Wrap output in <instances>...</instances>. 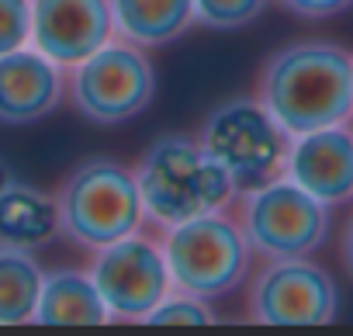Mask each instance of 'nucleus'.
<instances>
[{"label":"nucleus","mask_w":353,"mask_h":336,"mask_svg":"<svg viewBox=\"0 0 353 336\" xmlns=\"http://www.w3.org/2000/svg\"><path fill=\"white\" fill-rule=\"evenodd\" d=\"M263 108L288 135L343 125L353 115V56L332 42H291L260 73Z\"/></svg>","instance_id":"f257e3e1"},{"label":"nucleus","mask_w":353,"mask_h":336,"mask_svg":"<svg viewBox=\"0 0 353 336\" xmlns=\"http://www.w3.org/2000/svg\"><path fill=\"white\" fill-rule=\"evenodd\" d=\"M135 177L145 215L166 229L219 212L236 191V181L225 174V166L215 163L205 146L188 135L152 139L139 159Z\"/></svg>","instance_id":"f03ea898"},{"label":"nucleus","mask_w":353,"mask_h":336,"mask_svg":"<svg viewBox=\"0 0 353 336\" xmlns=\"http://www.w3.org/2000/svg\"><path fill=\"white\" fill-rule=\"evenodd\" d=\"M56 205H59V233L94 250L139 233L145 219L139 177L128 166L104 156L77 166L63 181Z\"/></svg>","instance_id":"7ed1b4c3"},{"label":"nucleus","mask_w":353,"mask_h":336,"mask_svg":"<svg viewBox=\"0 0 353 336\" xmlns=\"http://www.w3.org/2000/svg\"><path fill=\"white\" fill-rule=\"evenodd\" d=\"M198 142L215 163L225 166L239 191H253L284 174L291 135L260 97H229L205 118Z\"/></svg>","instance_id":"20e7f679"},{"label":"nucleus","mask_w":353,"mask_h":336,"mask_svg":"<svg viewBox=\"0 0 353 336\" xmlns=\"http://www.w3.org/2000/svg\"><path fill=\"white\" fill-rule=\"evenodd\" d=\"M163 257L176 291L208 302L243 284L250 270V239L232 219L208 212L181 226H170L163 239Z\"/></svg>","instance_id":"39448f33"},{"label":"nucleus","mask_w":353,"mask_h":336,"mask_svg":"<svg viewBox=\"0 0 353 336\" xmlns=\"http://www.w3.org/2000/svg\"><path fill=\"white\" fill-rule=\"evenodd\" d=\"M243 233L267 260L308 257L329 233V205L294 184L288 174L246 191Z\"/></svg>","instance_id":"423d86ee"},{"label":"nucleus","mask_w":353,"mask_h":336,"mask_svg":"<svg viewBox=\"0 0 353 336\" xmlns=\"http://www.w3.org/2000/svg\"><path fill=\"white\" fill-rule=\"evenodd\" d=\"M156 73L135 42H108L70 73V97L77 111L97 125H118L149 108Z\"/></svg>","instance_id":"0eeeda50"},{"label":"nucleus","mask_w":353,"mask_h":336,"mask_svg":"<svg viewBox=\"0 0 353 336\" xmlns=\"http://www.w3.org/2000/svg\"><path fill=\"white\" fill-rule=\"evenodd\" d=\"M90 277L114 319L145 322L149 312L170 295V267L163 246L132 233L97 250Z\"/></svg>","instance_id":"6e6552de"},{"label":"nucleus","mask_w":353,"mask_h":336,"mask_svg":"<svg viewBox=\"0 0 353 336\" xmlns=\"http://www.w3.org/2000/svg\"><path fill=\"white\" fill-rule=\"evenodd\" d=\"M336 305H339V298H336L332 277L305 257L270 260L250 288L253 322L322 326V322H332Z\"/></svg>","instance_id":"1a4fd4ad"},{"label":"nucleus","mask_w":353,"mask_h":336,"mask_svg":"<svg viewBox=\"0 0 353 336\" xmlns=\"http://www.w3.org/2000/svg\"><path fill=\"white\" fill-rule=\"evenodd\" d=\"M114 18L108 0H32V46L63 70L108 46Z\"/></svg>","instance_id":"9d476101"},{"label":"nucleus","mask_w":353,"mask_h":336,"mask_svg":"<svg viewBox=\"0 0 353 336\" xmlns=\"http://www.w3.org/2000/svg\"><path fill=\"white\" fill-rule=\"evenodd\" d=\"M284 174L325 205L353 198V132L343 125L291 135Z\"/></svg>","instance_id":"9b49d317"},{"label":"nucleus","mask_w":353,"mask_h":336,"mask_svg":"<svg viewBox=\"0 0 353 336\" xmlns=\"http://www.w3.org/2000/svg\"><path fill=\"white\" fill-rule=\"evenodd\" d=\"M63 66L35 46H21L0 56V121L28 125L56 111L63 101Z\"/></svg>","instance_id":"f8f14e48"},{"label":"nucleus","mask_w":353,"mask_h":336,"mask_svg":"<svg viewBox=\"0 0 353 336\" xmlns=\"http://www.w3.org/2000/svg\"><path fill=\"white\" fill-rule=\"evenodd\" d=\"M108 319H111V312H108L90 274H80V270L46 274L35 322H42V326H97Z\"/></svg>","instance_id":"ddd939ff"},{"label":"nucleus","mask_w":353,"mask_h":336,"mask_svg":"<svg viewBox=\"0 0 353 336\" xmlns=\"http://www.w3.org/2000/svg\"><path fill=\"white\" fill-rule=\"evenodd\" d=\"M114 32L135 46H166L194 25V0H108Z\"/></svg>","instance_id":"4468645a"},{"label":"nucleus","mask_w":353,"mask_h":336,"mask_svg":"<svg viewBox=\"0 0 353 336\" xmlns=\"http://www.w3.org/2000/svg\"><path fill=\"white\" fill-rule=\"evenodd\" d=\"M56 233H59L56 198L18 181L0 191V243L4 246L35 250V246H46Z\"/></svg>","instance_id":"2eb2a0df"},{"label":"nucleus","mask_w":353,"mask_h":336,"mask_svg":"<svg viewBox=\"0 0 353 336\" xmlns=\"http://www.w3.org/2000/svg\"><path fill=\"white\" fill-rule=\"evenodd\" d=\"M42 281L46 274L32 250L0 243V326L35 322Z\"/></svg>","instance_id":"dca6fc26"},{"label":"nucleus","mask_w":353,"mask_h":336,"mask_svg":"<svg viewBox=\"0 0 353 336\" xmlns=\"http://www.w3.org/2000/svg\"><path fill=\"white\" fill-rule=\"evenodd\" d=\"M267 8V0H194V21L205 28L232 32L250 21H256Z\"/></svg>","instance_id":"f3484780"},{"label":"nucleus","mask_w":353,"mask_h":336,"mask_svg":"<svg viewBox=\"0 0 353 336\" xmlns=\"http://www.w3.org/2000/svg\"><path fill=\"white\" fill-rule=\"evenodd\" d=\"M145 322H152V326H173V322L205 326V322H212V308L205 305V298L181 291V295H166V298L149 312V319H145Z\"/></svg>","instance_id":"a211bd4d"},{"label":"nucleus","mask_w":353,"mask_h":336,"mask_svg":"<svg viewBox=\"0 0 353 336\" xmlns=\"http://www.w3.org/2000/svg\"><path fill=\"white\" fill-rule=\"evenodd\" d=\"M32 46V0H0V56Z\"/></svg>","instance_id":"6ab92c4d"},{"label":"nucleus","mask_w":353,"mask_h":336,"mask_svg":"<svg viewBox=\"0 0 353 336\" xmlns=\"http://www.w3.org/2000/svg\"><path fill=\"white\" fill-rule=\"evenodd\" d=\"M281 4L301 18H332V14L346 11L353 0H281Z\"/></svg>","instance_id":"aec40b11"},{"label":"nucleus","mask_w":353,"mask_h":336,"mask_svg":"<svg viewBox=\"0 0 353 336\" xmlns=\"http://www.w3.org/2000/svg\"><path fill=\"white\" fill-rule=\"evenodd\" d=\"M343 260H346V270L353 274V222L346 229V239H343Z\"/></svg>","instance_id":"412c9836"},{"label":"nucleus","mask_w":353,"mask_h":336,"mask_svg":"<svg viewBox=\"0 0 353 336\" xmlns=\"http://www.w3.org/2000/svg\"><path fill=\"white\" fill-rule=\"evenodd\" d=\"M11 184H14V174H11V166H8L4 159H0V191L11 188Z\"/></svg>","instance_id":"4be33fe9"}]
</instances>
